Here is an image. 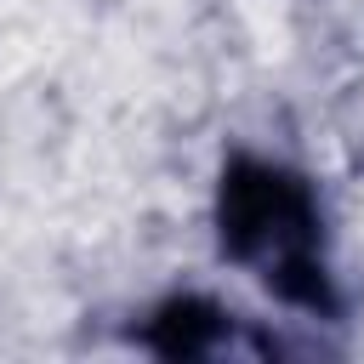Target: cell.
<instances>
[{
    "instance_id": "1",
    "label": "cell",
    "mask_w": 364,
    "mask_h": 364,
    "mask_svg": "<svg viewBox=\"0 0 364 364\" xmlns=\"http://www.w3.org/2000/svg\"><path fill=\"white\" fill-rule=\"evenodd\" d=\"M222 233L239 256L262 267L267 284L301 301H324V279L313 273V216L296 182H284L279 171L239 176L222 205Z\"/></svg>"
}]
</instances>
